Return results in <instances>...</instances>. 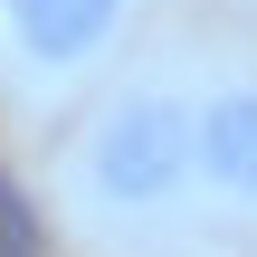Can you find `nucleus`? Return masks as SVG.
<instances>
[{
    "label": "nucleus",
    "mask_w": 257,
    "mask_h": 257,
    "mask_svg": "<svg viewBox=\"0 0 257 257\" xmlns=\"http://www.w3.org/2000/svg\"><path fill=\"white\" fill-rule=\"evenodd\" d=\"M200 181V95L114 86L76 134V191L105 219H153Z\"/></svg>",
    "instance_id": "f257e3e1"
},
{
    "label": "nucleus",
    "mask_w": 257,
    "mask_h": 257,
    "mask_svg": "<svg viewBox=\"0 0 257 257\" xmlns=\"http://www.w3.org/2000/svg\"><path fill=\"white\" fill-rule=\"evenodd\" d=\"M124 10H134V0H0V19H10V48H19L29 67H48V76H67V67H95V57L114 48Z\"/></svg>",
    "instance_id": "f03ea898"
},
{
    "label": "nucleus",
    "mask_w": 257,
    "mask_h": 257,
    "mask_svg": "<svg viewBox=\"0 0 257 257\" xmlns=\"http://www.w3.org/2000/svg\"><path fill=\"white\" fill-rule=\"evenodd\" d=\"M200 181H210L219 200L257 210V76L200 95Z\"/></svg>",
    "instance_id": "7ed1b4c3"
},
{
    "label": "nucleus",
    "mask_w": 257,
    "mask_h": 257,
    "mask_svg": "<svg viewBox=\"0 0 257 257\" xmlns=\"http://www.w3.org/2000/svg\"><path fill=\"white\" fill-rule=\"evenodd\" d=\"M0 257H48V229H38V210L10 172H0Z\"/></svg>",
    "instance_id": "20e7f679"
}]
</instances>
